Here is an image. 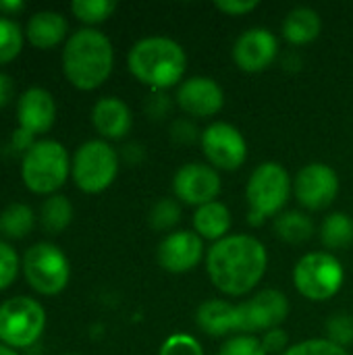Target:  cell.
<instances>
[{
    "mask_svg": "<svg viewBox=\"0 0 353 355\" xmlns=\"http://www.w3.org/2000/svg\"><path fill=\"white\" fill-rule=\"evenodd\" d=\"M289 316V300L279 289H264L241 304L206 300L196 310V324L208 337H229L233 333L252 335L281 327Z\"/></svg>",
    "mask_w": 353,
    "mask_h": 355,
    "instance_id": "6da1fadb",
    "label": "cell"
},
{
    "mask_svg": "<svg viewBox=\"0 0 353 355\" xmlns=\"http://www.w3.org/2000/svg\"><path fill=\"white\" fill-rule=\"evenodd\" d=\"M268 270V252L254 235L237 233L212 243L206 252L210 283L229 297L252 293Z\"/></svg>",
    "mask_w": 353,
    "mask_h": 355,
    "instance_id": "7a4b0ae2",
    "label": "cell"
},
{
    "mask_svg": "<svg viewBox=\"0 0 353 355\" xmlns=\"http://www.w3.org/2000/svg\"><path fill=\"white\" fill-rule=\"evenodd\" d=\"M114 67V48L106 33L96 27H83L69 35L62 48V73L67 81L81 89H98L110 77Z\"/></svg>",
    "mask_w": 353,
    "mask_h": 355,
    "instance_id": "3957f363",
    "label": "cell"
},
{
    "mask_svg": "<svg viewBox=\"0 0 353 355\" xmlns=\"http://www.w3.org/2000/svg\"><path fill=\"white\" fill-rule=\"evenodd\" d=\"M127 69L152 92H169L183 83L187 54L179 42L166 35H148L131 46L127 54Z\"/></svg>",
    "mask_w": 353,
    "mask_h": 355,
    "instance_id": "277c9868",
    "label": "cell"
},
{
    "mask_svg": "<svg viewBox=\"0 0 353 355\" xmlns=\"http://www.w3.org/2000/svg\"><path fill=\"white\" fill-rule=\"evenodd\" d=\"M293 193V179L281 162L268 160L258 164L246 185L248 200V225L262 227L266 218L285 212V206Z\"/></svg>",
    "mask_w": 353,
    "mask_h": 355,
    "instance_id": "5b68a950",
    "label": "cell"
},
{
    "mask_svg": "<svg viewBox=\"0 0 353 355\" xmlns=\"http://www.w3.org/2000/svg\"><path fill=\"white\" fill-rule=\"evenodd\" d=\"M71 177V156L56 139H37L21 158V181L35 196H54Z\"/></svg>",
    "mask_w": 353,
    "mask_h": 355,
    "instance_id": "8992f818",
    "label": "cell"
},
{
    "mask_svg": "<svg viewBox=\"0 0 353 355\" xmlns=\"http://www.w3.org/2000/svg\"><path fill=\"white\" fill-rule=\"evenodd\" d=\"M291 277L295 291L304 300L329 302L341 291L345 268L331 252H310L295 262Z\"/></svg>",
    "mask_w": 353,
    "mask_h": 355,
    "instance_id": "52a82bcc",
    "label": "cell"
},
{
    "mask_svg": "<svg viewBox=\"0 0 353 355\" xmlns=\"http://www.w3.org/2000/svg\"><path fill=\"white\" fill-rule=\"evenodd\" d=\"M121 158L104 139L83 141L71 156V179L83 193L106 191L119 175Z\"/></svg>",
    "mask_w": 353,
    "mask_h": 355,
    "instance_id": "ba28073f",
    "label": "cell"
},
{
    "mask_svg": "<svg viewBox=\"0 0 353 355\" xmlns=\"http://www.w3.org/2000/svg\"><path fill=\"white\" fill-rule=\"evenodd\" d=\"M21 270L29 287L48 297L64 291L71 279L67 254L50 241L33 243L21 258Z\"/></svg>",
    "mask_w": 353,
    "mask_h": 355,
    "instance_id": "9c48e42d",
    "label": "cell"
},
{
    "mask_svg": "<svg viewBox=\"0 0 353 355\" xmlns=\"http://www.w3.org/2000/svg\"><path fill=\"white\" fill-rule=\"evenodd\" d=\"M46 331V310L37 300L17 295L0 304V343L10 349H27Z\"/></svg>",
    "mask_w": 353,
    "mask_h": 355,
    "instance_id": "30bf717a",
    "label": "cell"
},
{
    "mask_svg": "<svg viewBox=\"0 0 353 355\" xmlns=\"http://www.w3.org/2000/svg\"><path fill=\"white\" fill-rule=\"evenodd\" d=\"M200 144H202V152L208 164L216 168L218 173L237 171L248 160V141L243 133L231 123L216 121L208 125L202 131Z\"/></svg>",
    "mask_w": 353,
    "mask_h": 355,
    "instance_id": "8fae6325",
    "label": "cell"
},
{
    "mask_svg": "<svg viewBox=\"0 0 353 355\" xmlns=\"http://www.w3.org/2000/svg\"><path fill=\"white\" fill-rule=\"evenodd\" d=\"M339 175L327 162H310L302 166L293 179V196L302 208L318 212L329 208L339 196Z\"/></svg>",
    "mask_w": 353,
    "mask_h": 355,
    "instance_id": "7c38bea8",
    "label": "cell"
},
{
    "mask_svg": "<svg viewBox=\"0 0 353 355\" xmlns=\"http://www.w3.org/2000/svg\"><path fill=\"white\" fill-rule=\"evenodd\" d=\"M223 181L216 168L204 162H187L173 177V193L185 206H204L218 198Z\"/></svg>",
    "mask_w": 353,
    "mask_h": 355,
    "instance_id": "4fadbf2b",
    "label": "cell"
},
{
    "mask_svg": "<svg viewBox=\"0 0 353 355\" xmlns=\"http://www.w3.org/2000/svg\"><path fill=\"white\" fill-rule=\"evenodd\" d=\"M204 239L196 231H173L169 233L156 250V260L162 270L171 275H185L206 260Z\"/></svg>",
    "mask_w": 353,
    "mask_h": 355,
    "instance_id": "5bb4252c",
    "label": "cell"
},
{
    "mask_svg": "<svg viewBox=\"0 0 353 355\" xmlns=\"http://www.w3.org/2000/svg\"><path fill=\"white\" fill-rule=\"evenodd\" d=\"M279 56V40L266 27H252L239 33L233 44V60L243 73H262Z\"/></svg>",
    "mask_w": 353,
    "mask_h": 355,
    "instance_id": "9a60e30c",
    "label": "cell"
},
{
    "mask_svg": "<svg viewBox=\"0 0 353 355\" xmlns=\"http://www.w3.org/2000/svg\"><path fill=\"white\" fill-rule=\"evenodd\" d=\"M177 106L193 119H208L223 110L225 106V92L221 83L212 77L196 75L183 79L177 87Z\"/></svg>",
    "mask_w": 353,
    "mask_h": 355,
    "instance_id": "2e32d148",
    "label": "cell"
},
{
    "mask_svg": "<svg viewBox=\"0 0 353 355\" xmlns=\"http://www.w3.org/2000/svg\"><path fill=\"white\" fill-rule=\"evenodd\" d=\"M56 121L54 96L44 87H27L17 100V123L19 129L33 137L52 129Z\"/></svg>",
    "mask_w": 353,
    "mask_h": 355,
    "instance_id": "e0dca14e",
    "label": "cell"
},
{
    "mask_svg": "<svg viewBox=\"0 0 353 355\" xmlns=\"http://www.w3.org/2000/svg\"><path fill=\"white\" fill-rule=\"evenodd\" d=\"M92 125L104 141H114L127 137L133 127V114L125 100L117 96H104L92 108Z\"/></svg>",
    "mask_w": 353,
    "mask_h": 355,
    "instance_id": "ac0fdd59",
    "label": "cell"
},
{
    "mask_svg": "<svg viewBox=\"0 0 353 355\" xmlns=\"http://www.w3.org/2000/svg\"><path fill=\"white\" fill-rule=\"evenodd\" d=\"M25 40L40 50H50L69 40V23L56 10H37L27 19Z\"/></svg>",
    "mask_w": 353,
    "mask_h": 355,
    "instance_id": "d6986e66",
    "label": "cell"
},
{
    "mask_svg": "<svg viewBox=\"0 0 353 355\" xmlns=\"http://www.w3.org/2000/svg\"><path fill=\"white\" fill-rule=\"evenodd\" d=\"M320 31H322V19L310 6L291 8L281 25V33L291 46H308L320 35Z\"/></svg>",
    "mask_w": 353,
    "mask_h": 355,
    "instance_id": "ffe728a7",
    "label": "cell"
},
{
    "mask_svg": "<svg viewBox=\"0 0 353 355\" xmlns=\"http://www.w3.org/2000/svg\"><path fill=\"white\" fill-rule=\"evenodd\" d=\"M231 225H233L231 210L218 200L204 204V206L196 208V212H193V231L204 241L216 243V241L229 237Z\"/></svg>",
    "mask_w": 353,
    "mask_h": 355,
    "instance_id": "44dd1931",
    "label": "cell"
},
{
    "mask_svg": "<svg viewBox=\"0 0 353 355\" xmlns=\"http://www.w3.org/2000/svg\"><path fill=\"white\" fill-rule=\"evenodd\" d=\"M275 233L285 243H306L314 237V220L300 210L281 212L275 218Z\"/></svg>",
    "mask_w": 353,
    "mask_h": 355,
    "instance_id": "7402d4cb",
    "label": "cell"
},
{
    "mask_svg": "<svg viewBox=\"0 0 353 355\" xmlns=\"http://www.w3.org/2000/svg\"><path fill=\"white\" fill-rule=\"evenodd\" d=\"M73 214L75 210H73L71 200L67 196L54 193V196H48L44 204L40 206V225L46 233L58 235L73 223Z\"/></svg>",
    "mask_w": 353,
    "mask_h": 355,
    "instance_id": "603a6c76",
    "label": "cell"
},
{
    "mask_svg": "<svg viewBox=\"0 0 353 355\" xmlns=\"http://www.w3.org/2000/svg\"><path fill=\"white\" fill-rule=\"evenodd\" d=\"M320 241L327 250L339 252L353 243V218L345 212H331L320 225Z\"/></svg>",
    "mask_w": 353,
    "mask_h": 355,
    "instance_id": "cb8c5ba5",
    "label": "cell"
},
{
    "mask_svg": "<svg viewBox=\"0 0 353 355\" xmlns=\"http://www.w3.org/2000/svg\"><path fill=\"white\" fill-rule=\"evenodd\" d=\"M35 227V212L21 202L6 206L0 212V235L4 239H23Z\"/></svg>",
    "mask_w": 353,
    "mask_h": 355,
    "instance_id": "d4e9b609",
    "label": "cell"
},
{
    "mask_svg": "<svg viewBox=\"0 0 353 355\" xmlns=\"http://www.w3.org/2000/svg\"><path fill=\"white\" fill-rule=\"evenodd\" d=\"M25 44V31L17 21L8 17H0V64L12 62Z\"/></svg>",
    "mask_w": 353,
    "mask_h": 355,
    "instance_id": "484cf974",
    "label": "cell"
},
{
    "mask_svg": "<svg viewBox=\"0 0 353 355\" xmlns=\"http://www.w3.org/2000/svg\"><path fill=\"white\" fill-rule=\"evenodd\" d=\"M117 10L114 0H73L71 12L87 27L104 23Z\"/></svg>",
    "mask_w": 353,
    "mask_h": 355,
    "instance_id": "4316f807",
    "label": "cell"
},
{
    "mask_svg": "<svg viewBox=\"0 0 353 355\" xmlns=\"http://www.w3.org/2000/svg\"><path fill=\"white\" fill-rule=\"evenodd\" d=\"M150 227L158 233L171 231L181 220V202L175 198H160L150 210Z\"/></svg>",
    "mask_w": 353,
    "mask_h": 355,
    "instance_id": "83f0119b",
    "label": "cell"
},
{
    "mask_svg": "<svg viewBox=\"0 0 353 355\" xmlns=\"http://www.w3.org/2000/svg\"><path fill=\"white\" fill-rule=\"evenodd\" d=\"M158 355H206L204 354V347L202 343L193 337V335H187V333H173L169 335L160 349Z\"/></svg>",
    "mask_w": 353,
    "mask_h": 355,
    "instance_id": "f1b7e54d",
    "label": "cell"
},
{
    "mask_svg": "<svg viewBox=\"0 0 353 355\" xmlns=\"http://www.w3.org/2000/svg\"><path fill=\"white\" fill-rule=\"evenodd\" d=\"M327 339L333 341L335 345L347 349V345L353 343V316L352 314H345V312H339V314H333L329 320H327Z\"/></svg>",
    "mask_w": 353,
    "mask_h": 355,
    "instance_id": "f546056e",
    "label": "cell"
},
{
    "mask_svg": "<svg viewBox=\"0 0 353 355\" xmlns=\"http://www.w3.org/2000/svg\"><path fill=\"white\" fill-rule=\"evenodd\" d=\"M21 270V258L10 243L0 239V291L8 289Z\"/></svg>",
    "mask_w": 353,
    "mask_h": 355,
    "instance_id": "4dcf8cb0",
    "label": "cell"
},
{
    "mask_svg": "<svg viewBox=\"0 0 353 355\" xmlns=\"http://www.w3.org/2000/svg\"><path fill=\"white\" fill-rule=\"evenodd\" d=\"M218 355H266V352L262 349L258 337H254V335H233L221 345Z\"/></svg>",
    "mask_w": 353,
    "mask_h": 355,
    "instance_id": "1f68e13d",
    "label": "cell"
},
{
    "mask_svg": "<svg viewBox=\"0 0 353 355\" xmlns=\"http://www.w3.org/2000/svg\"><path fill=\"white\" fill-rule=\"evenodd\" d=\"M283 355H350L347 349L335 345L329 339H308L291 345Z\"/></svg>",
    "mask_w": 353,
    "mask_h": 355,
    "instance_id": "d6a6232c",
    "label": "cell"
},
{
    "mask_svg": "<svg viewBox=\"0 0 353 355\" xmlns=\"http://www.w3.org/2000/svg\"><path fill=\"white\" fill-rule=\"evenodd\" d=\"M200 137H202V133H200V129L196 127V123L191 119L185 116V119L173 121V125H171V139L175 144L187 146V144H193Z\"/></svg>",
    "mask_w": 353,
    "mask_h": 355,
    "instance_id": "836d02e7",
    "label": "cell"
},
{
    "mask_svg": "<svg viewBox=\"0 0 353 355\" xmlns=\"http://www.w3.org/2000/svg\"><path fill=\"white\" fill-rule=\"evenodd\" d=\"M260 345H262V349L266 352V355H273V354H279L283 355L291 345H289V335L281 329V327H277V329H270V331H266V333H262V337H260Z\"/></svg>",
    "mask_w": 353,
    "mask_h": 355,
    "instance_id": "e575fe53",
    "label": "cell"
},
{
    "mask_svg": "<svg viewBox=\"0 0 353 355\" xmlns=\"http://www.w3.org/2000/svg\"><path fill=\"white\" fill-rule=\"evenodd\" d=\"M171 108H173V102H171V98L166 96V92H152V94L148 96L146 112H148L150 119L160 121V119H164V116L171 112Z\"/></svg>",
    "mask_w": 353,
    "mask_h": 355,
    "instance_id": "d590c367",
    "label": "cell"
},
{
    "mask_svg": "<svg viewBox=\"0 0 353 355\" xmlns=\"http://www.w3.org/2000/svg\"><path fill=\"white\" fill-rule=\"evenodd\" d=\"M214 8L229 17H246L258 8V0H218Z\"/></svg>",
    "mask_w": 353,
    "mask_h": 355,
    "instance_id": "8d00e7d4",
    "label": "cell"
},
{
    "mask_svg": "<svg viewBox=\"0 0 353 355\" xmlns=\"http://www.w3.org/2000/svg\"><path fill=\"white\" fill-rule=\"evenodd\" d=\"M12 148L15 150H19V152H27L33 144H35V139H33V135L31 133H27V131H23V129H17L15 133H12Z\"/></svg>",
    "mask_w": 353,
    "mask_h": 355,
    "instance_id": "74e56055",
    "label": "cell"
},
{
    "mask_svg": "<svg viewBox=\"0 0 353 355\" xmlns=\"http://www.w3.org/2000/svg\"><path fill=\"white\" fill-rule=\"evenodd\" d=\"M12 77L6 73H0V108H4L12 100Z\"/></svg>",
    "mask_w": 353,
    "mask_h": 355,
    "instance_id": "f35d334b",
    "label": "cell"
},
{
    "mask_svg": "<svg viewBox=\"0 0 353 355\" xmlns=\"http://www.w3.org/2000/svg\"><path fill=\"white\" fill-rule=\"evenodd\" d=\"M144 156H146V152H144V148H141L139 144H127V146L123 148V158H125L129 164H139V162L144 160Z\"/></svg>",
    "mask_w": 353,
    "mask_h": 355,
    "instance_id": "ab89813d",
    "label": "cell"
},
{
    "mask_svg": "<svg viewBox=\"0 0 353 355\" xmlns=\"http://www.w3.org/2000/svg\"><path fill=\"white\" fill-rule=\"evenodd\" d=\"M25 8V4L21 0H0V17H12L17 12H21Z\"/></svg>",
    "mask_w": 353,
    "mask_h": 355,
    "instance_id": "60d3db41",
    "label": "cell"
},
{
    "mask_svg": "<svg viewBox=\"0 0 353 355\" xmlns=\"http://www.w3.org/2000/svg\"><path fill=\"white\" fill-rule=\"evenodd\" d=\"M0 355H19V352H15V349H10V347L0 343Z\"/></svg>",
    "mask_w": 353,
    "mask_h": 355,
    "instance_id": "b9f144b4",
    "label": "cell"
},
{
    "mask_svg": "<svg viewBox=\"0 0 353 355\" xmlns=\"http://www.w3.org/2000/svg\"><path fill=\"white\" fill-rule=\"evenodd\" d=\"M64 355H75V354H64Z\"/></svg>",
    "mask_w": 353,
    "mask_h": 355,
    "instance_id": "7bdbcfd3",
    "label": "cell"
}]
</instances>
